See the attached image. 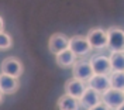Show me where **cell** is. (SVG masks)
Here are the masks:
<instances>
[{
	"label": "cell",
	"mask_w": 124,
	"mask_h": 110,
	"mask_svg": "<svg viewBox=\"0 0 124 110\" xmlns=\"http://www.w3.org/2000/svg\"><path fill=\"white\" fill-rule=\"evenodd\" d=\"M101 102L106 103L108 110H120L124 102V90H120L116 87H108L107 90L101 93Z\"/></svg>",
	"instance_id": "1"
},
{
	"label": "cell",
	"mask_w": 124,
	"mask_h": 110,
	"mask_svg": "<svg viewBox=\"0 0 124 110\" xmlns=\"http://www.w3.org/2000/svg\"><path fill=\"white\" fill-rule=\"evenodd\" d=\"M107 48L110 51H121L124 52V30L118 25H111L107 28Z\"/></svg>",
	"instance_id": "2"
},
{
	"label": "cell",
	"mask_w": 124,
	"mask_h": 110,
	"mask_svg": "<svg viewBox=\"0 0 124 110\" xmlns=\"http://www.w3.org/2000/svg\"><path fill=\"white\" fill-rule=\"evenodd\" d=\"M86 38L89 41L90 47L96 48V49H103V48H107V30H103L101 27H93L90 28L87 34H86Z\"/></svg>",
	"instance_id": "3"
},
{
	"label": "cell",
	"mask_w": 124,
	"mask_h": 110,
	"mask_svg": "<svg viewBox=\"0 0 124 110\" xmlns=\"http://www.w3.org/2000/svg\"><path fill=\"white\" fill-rule=\"evenodd\" d=\"M93 68H92V63L90 61L87 59H79L76 62L72 65V76L76 79H80L83 82H87L89 79L93 76Z\"/></svg>",
	"instance_id": "4"
},
{
	"label": "cell",
	"mask_w": 124,
	"mask_h": 110,
	"mask_svg": "<svg viewBox=\"0 0 124 110\" xmlns=\"http://www.w3.org/2000/svg\"><path fill=\"white\" fill-rule=\"evenodd\" d=\"M100 102H101V93L90 86H86L83 94L79 97L80 109H86V110H93L94 106L99 104Z\"/></svg>",
	"instance_id": "5"
},
{
	"label": "cell",
	"mask_w": 124,
	"mask_h": 110,
	"mask_svg": "<svg viewBox=\"0 0 124 110\" xmlns=\"http://www.w3.org/2000/svg\"><path fill=\"white\" fill-rule=\"evenodd\" d=\"M0 72L11 75V76H16V78H20L24 72V66H23V63H21V61L17 59L16 56H7L1 62Z\"/></svg>",
	"instance_id": "6"
},
{
	"label": "cell",
	"mask_w": 124,
	"mask_h": 110,
	"mask_svg": "<svg viewBox=\"0 0 124 110\" xmlns=\"http://www.w3.org/2000/svg\"><path fill=\"white\" fill-rule=\"evenodd\" d=\"M69 48L78 56H86L92 51V47L86 38V35H79V34L69 38Z\"/></svg>",
	"instance_id": "7"
},
{
	"label": "cell",
	"mask_w": 124,
	"mask_h": 110,
	"mask_svg": "<svg viewBox=\"0 0 124 110\" xmlns=\"http://www.w3.org/2000/svg\"><path fill=\"white\" fill-rule=\"evenodd\" d=\"M48 48H49L51 54H59L63 49L69 48V38L62 32H55L48 39Z\"/></svg>",
	"instance_id": "8"
},
{
	"label": "cell",
	"mask_w": 124,
	"mask_h": 110,
	"mask_svg": "<svg viewBox=\"0 0 124 110\" xmlns=\"http://www.w3.org/2000/svg\"><path fill=\"white\" fill-rule=\"evenodd\" d=\"M92 68L94 73H99V75H110L111 72V63H110V58L104 56V55H93L92 59Z\"/></svg>",
	"instance_id": "9"
},
{
	"label": "cell",
	"mask_w": 124,
	"mask_h": 110,
	"mask_svg": "<svg viewBox=\"0 0 124 110\" xmlns=\"http://www.w3.org/2000/svg\"><path fill=\"white\" fill-rule=\"evenodd\" d=\"M20 80L16 76L7 75V73H0V90L4 94H13L18 90Z\"/></svg>",
	"instance_id": "10"
},
{
	"label": "cell",
	"mask_w": 124,
	"mask_h": 110,
	"mask_svg": "<svg viewBox=\"0 0 124 110\" xmlns=\"http://www.w3.org/2000/svg\"><path fill=\"white\" fill-rule=\"evenodd\" d=\"M86 82H83V80H80V79H76L72 76V79H69V80H66L65 82V93L68 94H72V96H75V97H80L82 94H83V92H85L86 89Z\"/></svg>",
	"instance_id": "11"
},
{
	"label": "cell",
	"mask_w": 124,
	"mask_h": 110,
	"mask_svg": "<svg viewBox=\"0 0 124 110\" xmlns=\"http://www.w3.org/2000/svg\"><path fill=\"white\" fill-rule=\"evenodd\" d=\"M87 86L96 89L97 92L103 93L104 90H107L108 87H111L110 85V79L108 75H99V73H93V76L87 80Z\"/></svg>",
	"instance_id": "12"
},
{
	"label": "cell",
	"mask_w": 124,
	"mask_h": 110,
	"mask_svg": "<svg viewBox=\"0 0 124 110\" xmlns=\"http://www.w3.org/2000/svg\"><path fill=\"white\" fill-rule=\"evenodd\" d=\"M56 56V63H58V66H61V68H69L72 66L73 63L76 62V58L78 55L70 49V48H66V49H63L62 52L55 55Z\"/></svg>",
	"instance_id": "13"
},
{
	"label": "cell",
	"mask_w": 124,
	"mask_h": 110,
	"mask_svg": "<svg viewBox=\"0 0 124 110\" xmlns=\"http://www.w3.org/2000/svg\"><path fill=\"white\" fill-rule=\"evenodd\" d=\"M58 109L61 110H78L80 109V104H79V99L72 96V94H62L61 97L58 99V103H56Z\"/></svg>",
	"instance_id": "14"
},
{
	"label": "cell",
	"mask_w": 124,
	"mask_h": 110,
	"mask_svg": "<svg viewBox=\"0 0 124 110\" xmlns=\"http://www.w3.org/2000/svg\"><path fill=\"white\" fill-rule=\"evenodd\" d=\"M108 58L111 63V71H124V52L111 51Z\"/></svg>",
	"instance_id": "15"
},
{
	"label": "cell",
	"mask_w": 124,
	"mask_h": 110,
	"mask_svg": "<svg viewBox=\"0 0 124 110\" xmlns=\"http://www.w3.org/2000/svg\"><path fill=\"white\" fill-rule=\"evenodd\" d=\"M111 87L124 90V71H111L108 75Z\"/></svg>",
	"instance_id": "16"
},
{
	"label": "cell",
	"mask_w": 124,
	"mask_h": 110,
	"mask_svg": "<svg viewBox=\"0 0 124 110\" xmlns=\"http://www.w3.org/2000/svg\"><path fill=\"white\" fill-rule=\"evenodd\" d=\"M13 45V38L10 37V34L4 31H0V51H7Z\"/></svg>",
	"instance_id": "17"
},
{
	"label": "cell",
	"mask_w": 124,
	"mask_h": 110,
	"mask_svg": "<svg viewBox=\"0 0 124 110\" xmlns=\"http://www.w3.org/2000/svg\"><path fill=\"white\" fill-rule=\"evenodd\" d=\"M93 110H108V107L106 106V103L100 102L99 104H96V106H94V109H93Z\"/></svg>",
	"instance_id": "18"
},
{
	"label": "cell",
	"mask_w": 124,
	"mask_h": 110,
	"mask_svg": "<svg viewBox=\"0 0 124 110\" xmlns=\"http://www.w3.org/2000/svg\"><path fill=\"white\" fill-rule=\"evenodd\" d=\"M4 30V20H3V17L0 16V31H3Z\"/></svg>",
	"instance_id": "19"
},
{
	"label": "cell",
	"mask_w": 124,
	"mask_h": 110,
	"mask_svg": "<svg viewBox=\"0 0 124 110\" xmlns=\"http://www.w3.org/2000/svg\"><path fill=\"white\" fill-rule=\"evenodd\" d=\"M3 94H4V93H3V92H1V90H0V103L3 102Z\"/></svg>",
	"instance_id": "20"
},
{
	"label": "cell",
	"mask_w": 124,
	"mask_h": 110,
	"mask_svg": "<svg viewBox=\"0 0 124 110\" xmlns=\"http://www.w3.org/2000/svg\"><path fill=\"white\" fill-rule=\"evenodd\" d=\"M120 110H124V102H123V104H121V107H120Z\"/></svg>",
	"instance_id": "21"
},
{
	"label": "cell",
	"mask_w": 124,
	"mask_h": 110,
	"mask_svg": "<svg viewBox=\"0 0 124 110\" xmlns=\"http://www.w3.org/2000/svg\"><path fill=\"white\" fill-rule=\"evenodd\" d=\"M0 73H1V72H0Z\"/></svg>",
	"instance_id": "22"
}]
</instances>
